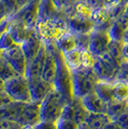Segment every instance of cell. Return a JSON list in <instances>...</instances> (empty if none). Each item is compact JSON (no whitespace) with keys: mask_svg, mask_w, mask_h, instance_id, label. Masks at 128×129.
Wrapping results in <instances>:
<instances>
[{"mask_svg":"<svg viewBox=\"0 0 128 129\" xmlns=\"http://www.w3.org/2000/svg\"><path fill=\"white\" fill-rule=\"evenodd\" d=\"M72 74V92L73 98H82L86 94L94 91L98 81L92 68H80L71 71Z\"/></svg>","mask_w":128,"mask_h":129,"instance_id":"2","label":"cell"},{"mask_svg":"<svg viewBox=\"0 0 128 129\" xmlns=\"http://www.w3.org/2000/svg\"><path fill=\"white\" fill-rule=\"evenodd\" d=\"M94 92L101 98L102 100H104L107 104L115 100V98H114L113 82L98 80L97 83L95 84Z\"/></svg>","mask_w":128,"mask_h":129,"instance_id":"22","label":"cell"},{"mask_svg":"<svg viewBox=\"0 0 128 129\" xmlns=\"http://www.w3.org/2000/svg\"><path fill=\"white\" fill-rule=\"evenodd\" d=\"M115 100H128V83L116 80L113 82Z\"/></svg>","mask_w":128,"mask_h":129,"instance_id":"26","label":"cell"},{"mask_svg":"<svg viewBox=\"0 0 128 129\" xmlns=\"http://www.w3.org/2000/svg\"><path fill=\"white\" fill-rule=\"evenodd\" d=\"M0 55L9 63L16 72L19 75L25 76L27 68V61L24 52L22 50L21 44L16 43L10 48L0 52Z\"/></svg>","mask_w":128,"mask_h":129,"instance_id":"7","label":"cell"},{"mask_svg":"<svg viewBox=\"0 0 128 129\" xmlns=\"http://www.w3.org/2000/svg\"><path fill=\"white\" fill-rule=\"evenodd\" d=\"M81 58H82V68L85 69L92 68L95 57L89 51V49H83L81 51Z\"/></svg>","mask_w":128,"mask_h":129,"instance_id":"30","label":"cell"},{"mask_svg":"<svg viewBox=\"0 0 128 129\" xmlns=\"http://www.w3.org/2000/svg\"><path fill=\"white\" fill-rule=\"evenodd\" d=\"M122 57L123 61L128 62V43H123L122 45Z\"/></svg>","mask_w":128,"mask_h":129,"instance_id":"41","label":"cell"},{"mask_svg":"<svg viewBox=\"0 0 128 129\" xmlns=\"http://www.w3.org/2000/svg\"><path fill=\"white\" fill-rule=\"evenodd\" d=\"M121 2H124V1L123 0H103V7L107 10H109Z\"/></svg>","mask_w":128,"mask_h":129,"instance_id":"39","label":"cell"},{"mask_svg":"<svg viewBox=\"0 0 128 129\" xmlns=\"http://www.w3.org/2000/svg\"><path fill=\"white\" fill-rule=\"evenodd\" d=\"M11 102H13V99L6 93L5 91L0 92V107L8 105V104H10Z\"/></svg>","mask_w":128,"mask_h":129,"instance_id":"38","label":"cell"},{"mask_svg":"<svg viewBox=\"0 0 128 129\" xmlns=\"http://www.w3.org/2000/svg\"><path fill=\"white\" fill-rule=\"evenodd\" d=\"M111 120L112 118L107 113H90L85 122L92 129H103Z\"/></svg>","mask_w":128,"mask_h":129,"instance_id":"23","label":"cell"},{"mask_svg":"<svg viewBox=\"0 0 128 129\" xmlns=\"http://www.w3.org/2000/svg\"><path fill=\"white\" fill-rule=\"evenodd\" d=\"M41 0H30L11 16L12 19L22 22L30 29H35L39 20V5Z\"/></svg>","mask_w":128,"mask_h":129,"instance_id":"8","label":"cell"},{"mask_svg":"<svg viewBox=\"0 0 128 129\" xmlns=\"http://www.w3.org/2000/svg\"><path fill=\"white\" fill-rule=\"evenodd\" d=\"M119 66L120 64H118L117 60L107 51L101 56L95 57L92 70L98 80L114 82L116 80Z\"/></svg>","mask_w":128,"mask_h":129,"instance_id":"4","label":"cell"},{"mask_svg":"<svg viewBox=\"0 0 128 129\" xmlns=\"http://www.w3.org/2000/svg\"><path fill=\"white\" fill-rule=\"evenodd\" d=\"M122 45L123 42H117L112 40L108 47V52L117 61L118 64H121L123 61L122 57Z\"/></svg>","mask_w":128,"mask_h":129,"instance_id":"28","label":"cell"},{"mask_svg":"<svg viewBox=\"0 0 128 129\" xmlns=\"http://www.w3.org/2000/svg\"><path fill=\"white\" fill-rule=\"evenodd\" d=\"M21 129H34V125H21Z\"/></svg>","mask_w":128,"mask_h":129,"instance_id":"45","label":"cell"},{"mask_svg":"<svg viewBox=\"0 0 128 129\" xmlns=\"http://www.w3.org/2000/svg\"><path fill=\"white\" fill-rule=\"evenodd\" d=\"M81 101L90 113H106L107 103L102 100L94 91L86 94L81 98Z\"/></svg>","mask_w":128,"mask_h":129,"instance_id":"16","label":"cell"},{"mask_svg":"<svg viewBox=\"0 0 128 129\" xmlns=\"http://www.w3.org/2000/svg\"><path fill=\"white\" fill-rule=\"evenodd\" d=\"M46 54H47V48H46L45 43H43V46L41 47L40 51L35 56V58L27 64L26 72H25V77L27 79L28 78L41 77L43 67H44V64H45Z\"/></svg>","mask_w":128,"mask_h":129,"instance_id":"14","label":"cell"},{"mask_svg":"<svg viewBox=\"0 0 128 129\" xmlns=\"http://www.w3.org/2000/svg\"><path fill=\"white\" fill-rule=\"evenodd\" d=\"M28 87L30 91L31 101L35 103L41 104L44 97L49 93V91L53 90L54 87L52 84H49L47 82L42 79V77L36 78H28Z\"/></svg>","mask_w":128,"mask_h":129,"instance_id":"11","label":"cell"},{"mask_svg":"<svg viewBox=\"0 0 128 129\" xmlns=\"http://www.w3.org/2000/svg\"><path fill=\"white\" fill-rule=\"evenodd\" d=\"M16 75H19V74H17L16 70L0 55V78L4 81H7Z\"/></svg>","mask_w":128,"mask_h":129,"instance_id":"27","label":"cell"},{"mask_svg":"<svg viewBox=\"0 0 128 129\" xmlns=\"http://www.w3.org/2000/svg\"><path fill=\"white\" fill-rule=\"evenodd\" d=\"M15 44H16V43H15L14 39L12 37L10 31L7 28L5 31L0 35V52L10 48Z\"/></svg>","mask_w":128,"mask_h":129,"instance_id":"29","label":"cell"},{"mask_svg":"<svg viewBox=\"0 0 128 129\" xmlns=\"http://www.w3.org/2000/svg\"><path fill=\"white\" fill-rule=\"evenodd\" d=\"M68 26L69 31L73 34H90L95 28V24L91 17L72 12L68 15Z\"/></svg>","mask_w":128,"mask_h":129,"instance_id":"10","label":"cell"},{"mask_svg":"<svg viewBox=\"0 0 128 129\" xmlns=\"http://www.w3.org/2000/svg\"><path fill=\"white\" fill-rule=\"evenodd\" d=\"M34 129H58L56 121L50 120H40L37 124L34 125Z\"/></svg>","mask_w":128,"mask_h":129,"instance_id":"35","label":"cell"},{"mask_svg":"<svg viewBox=\"0 0 128 129\" xmlns=\"http://www.w3.org/2000/svg\"><path fill=\"white\" fill-rule=\"evenodd\" d=\"M128 29V15L124 13L117 19L114 20L109 28V34L111 39L117 42H123V36Z\"/></svg>","mask_w":128,"mask_h":129,"instance_id":"17","label":"cell"},{"mask_svg":"<svg viewBox=\"0 0 128 129\" xmlns=\"http://www.w3.org/2000/svg\"><path fill=\"white\" fill-rule=\"evenodd\" d=\"M115 120H117L123 129H128V106Z\"/></svg>","mask_w":128,"mask_h":129,"instance_id":"36","label":"cell"},{"mask_svg":"<svg viewBox=\"0 0 128 129\" xmlns=\"http://www.w3.org/2000/svg\"><path fill=\"white\" fill-rule=\"evenodd\" d=\"M56 122L58 129H78L79 127V123L70 118H60Z\"/></svg>","mask_w":128,"mask_h":129,"instance_id":"31","label":"cell"},{"mask_svg":"<svg viewBox=\"0 0 128 129\" xmlns=\"http://www.w3.org/2000/svg\"><path fill=\"white\" fill-rule=\"evenodd\" d=\"M67 102L68 101L59 91L55 89L51 90L40 104L41 119L57 121L61 118L63 108Z\"/></svg>","mask_w":128,"mask_h":129,"instance_id":"3","label":"cell"},{"mask_svg":"<svg viewBox=\"0 0 128 129\" xmlns=\"http://www.w3.org/2000/svg\"><path fill=\"white\" fill-rule=\"evenodd\" d=\"M90 112L86 109L81 98H73L71 102H67L63 108L61 118L73 119L77 123L85 122Z\"/></svg>","mask_w":128,"mask_h":129,"instance_id":"9","label":"cell"},{"mask_svg":"<svg viewBox=\"0 0 128 129\" xmlns=\"http://www.w3.org/2000/svg\"><path fill=\"white\" fill-rule=\"evenodd\" d=\"M45 45L47 48V54L41 77L45 82L53 85L57 72V61L54 53V43H46Z\"/></svg>","mask_w":128,"mask_h":129,"instance_id":"13","label":"cell"},{"mask_svg":"<svg viewBox=\"0 0 128 129\" xmlns=\"http://www.w3.org/2000/svg\"><path fill=\"white\" fill-rule=\"evenodd\" d=\"M76 38L77 48L79 49H89L90 43V34H74Z\"/></svg>","mask_w":128,"mask_h":129,"instance_id":"32","label":"cell"},{"mask_svg":"<svg viewBox=\"0 0 128 129\" xmlns=\"http://www.w3.org/2000/svg\"><path fill=\"white\" fill-rule=\"evenodd\" d=\"M123 43H128V29L125 31V34H124V36H123Z\"/></svg>","mask_w":128,"mask_h":129,"instance_id":"44","label":"cell"},{"mask_svg":"<svg viewBox=\"0 0 128 129\" xmlns=\"http://www.w3.org/2000/svg\"><path fill=\"white\" fill-rule=\"evenodd\" d=\"M78 129H92L91 127H90L88 124L86 123V122H82V123L79 124V127Z\"/></svg>","mask_w":128,"mask_h":129,"instance_id":"43","label":"cell"},{"mask_svg":"<svg viewBox=\"0 0 128 129\" xmlns=\"http://www.w3.org/2000/svg\"><path fill=\"white\" fill-rule=\"evenodd\" d=\"M112 39L109 34V30L94 28L90 33L89 51L94 57H99L108 51L109 44Z\"/></svg>","mask_w":128,"mask_h":129,"instance_id":"6","label":"cell"},{"mask_svg":"<svg viewBox=\"0 0 128 129\" xmlns=\"http://www.w3.org/2000/svg\"><path fill=\"white\" fill-rule=\"evenodd\" d=\"M43 42L42 41V39L40 38V36L38 35L36 30L32 29V31L30 32L28 38L21 44L22 50H23L25 58H26L27 64L35 58V56L40 51V49L43 46Z\"/></svg>","mask_w":128,"mask_h":129,"instance_id":"15","label":"cell"},{"mask_svg":"<svg viewBox=\"0 0 128 129\" xmlns=\"http://www.w3.org/2000/svg\"><path fill=\"white\" fill-rule=\"evenodd\" d=\"M103 129H123V128H122V126L118 123L117 120L112 119L111 121H109V122L104 126Z\"/></svg>","mask_w":128,"mask_h":129,"instance_id":"40","label":"cell"},{"mask_svg":"<svg viewBox=\"0 0 128 129\" xmlns=\"http://www.w3.org/2000/svg\"><path fill=\"white\" fill-rule=\"evenodd\" d=\"M54 53L57 61V72L53 83L54 89L59 91L68 102L73 100L72 92V74L70 68L67 66L63 53L59 50L54 43Z\"/></svg>","mask_w":128,"mask_h":129,"instance_id":"1","label":"cell"},{"mask_svg":"<svg viewBox=\"0 0 128 129\" xmlns=\"http://www.w3.org/2000/svg\"><path fill=\"white\" fill-rule=\"evenodd\" d=\"M81 49L75 48L70 52L64 55V59L67 66L70 68V70H78L82 68V58H81Z\"/></svg>","mask_w":128,"mask_h":129,"instance_id":"24","label":"cell"},{"mask_svg":"<svg viewBox=\"0 0 128 129\" xmlns=\"http://www.w3.org/2000/svg\"><path fill=\"white\" fill-rule=\"evenodd\" d=\"M24 104H25V102L13 101L8 105L1 106L0 107V118L12 119V120L16 121L18 116L21 113Z\"/></svg>","mask_w":128,"mask_h":129,"instance_id":"21","label":"cell"},{"mask_svg":"<svg viewBox=\"0 0 128 129\" xmlns=\"http://www.w3.org/2000/svg\"><path fill=\"white\" fill-rule=\"evenodd\" d=\"M127 106L128 100H114L107 104L106 113L110 118L115 120L126 109Z\"/></svg>","mask_w":128,"mask_h":129,"instance_id":"25","label":"cell"},{"mask_svg":"<svg viewBox=\"0 0 128 129\" xmlns=\"http://www.w3.org/2000/svg\"><path fill=\"white\" fill-rule=\"evenodd\" d=\"M41 120L40 104L33 101L25 102L16 122L20 125H35Z\"/></svg>","mask_w":128,"mask_h":129,"instance_id":"12","label":"cell"},{"mask_svg":"<svg viewBox=\"0 0 128 129\" xmlns=\"http://www.w3.org/2000/svg\"><path fill=\"white\" fill-rule=\"evenodd\" d=\"M0 129H21V125L16 120L0 118Z\"/></svg>","mask_w":128,"mask_h":129,"instance_id":"34","label":"cell"},{"mask_svg":"<svg viewBox=\"0 0 128 129\" xmlns=\"http://www.w3.org/2000/svg\"><path fill=\"white\" fill-rule=\"evenodd\" d=\"M56 47L62 52L63 54H66L70 52L73 49L77 48V44H76V38L73 33L70 31L63 33L60 37H59L55 42Z\"/></svg>","mask_w":128,"mask_h":129,"instance_id":"20","label":"cell"},{"mask_svg":"<svg viewBox=\"0 0 128 129\" xmlns=\"http://www.w3.org/2000/svg\"><path fill=\"white\" fill-rule=\"evenodd\" d=\"M8 30L11 33L15 43L17 44H22V43L28 38L30 32L32 31V29L28 28L22 22L18 21V20H15V19L11 20V23L8 27Z\"/></svg>","mask_w":128,"mask_h":129,"instance_id":"18","label":"cell"},{"mask_svg":"<svg viewBox=\"0 0 128 129\" xmlns=\"http://www.w3.org/2000/svg\"><path fill=\"white\" fill-rule=\"evenodd\" d=\"M116 80L124 81V82H127L128 83V62L122 61V63L119 66V69H118V71H117Z\"/></svg>","mask_w":128,"mask_h":129,"instance_id":"33","label":"cell"},{"mask_svg":"<svg viewBox=\"0 0 128 129\" xmlns=\"http://www.w3.org/2000/svg\"><path fill=\"white\" fill-rule=\"evenodd\" d=\"M125 13L128 15V3H127V7H126V10H125Z\"/></svg>","mask_w":128,"mask_h":129,"instance_id":"46","label":"cell"},{"mask_svg":"<svg viewBox=\"0 0 128 129\" xmlns=\"http://www.w3.org/2000/svg\"><path fill=\"white\" fill-rule=\"evenodd\" d=\"M8 16H10L8 9L6 7L5 3L3 2V0H0V23L3 19H5L6 17H8Z\"/></svg>","mask_w":128,"mask_h":129,"instance_id":"37","label":"cell"},{"mask_svg":"<svg viewBox=\"0 0 128 129\" xmlns=\"http://www.w3.org/2000/svg\"><path fill=\"white\" fill-rule=\"evenodd\" d=\"M5 92L13 99V101H17V102L31 101L28 80L23 75H16L9 80L5 81Z\"/></svg>","mask_w":128,"mask_h":129,"instance_id":"5","label":"cell"},{"mask_svg":"<svg viewBox=\"0 0 128 129\" xmlns=\"http://www.w3.org/2000/svg\"><path fill=\"white\" fill-rule=\"evenodd\" d=\"M60 11L55 6L53 0H41L39 5V20L38 21H47L58 16Z\"/></svg>","mask_w":128,"mask_h":129,"instance_id":"19","label":"cell"},{"mask_svg":"<svg viewBox=\"0 0 128 129\" xmlns=\"http://www.w3.org/2000/svg\"><path fill=\"white\" fill-rule=\"evenodd\" d=\"M5 91V81L0 78V92Z\"/></svg>","mask_w":128,"mask_h":129,"instance_id":"42","label":"cell"}]
</instances>
